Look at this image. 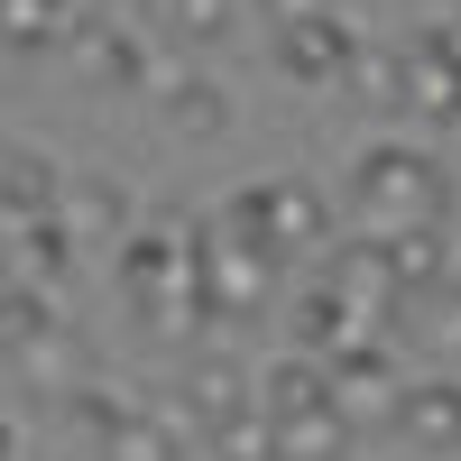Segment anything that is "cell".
<instances>
[{
	"label": "cell",
	"instance_id": "6da1fadb",
	"mask_svg": "<svg viewBox=\"0 0 461 461\" xmlns=\"http://www.w3.org/2000/svg\"><path fill=\"white\" fill-rule=\"evenodd\" d=\"M443 167L425 158V148H397V139H378L351 158V203L369 230H406V221H443Z\"/></svg>",
	"mask_w": 461,
	"mask_h": 461
},
{
	"label": "cell",
	"instance_id": "7a4b0ae2",
	"mask_svg": "<svg viewBox=\"0 0 461 461\" xmlns=\"http://www.w3.org/2000/svg\"><path fill=\"white\" fill-rule=\"evenodd\" d=\"M230 212H240V221L258 230V240H267V249H286V258L323 249V230H332L323 194H314V185H304V176H277V185H249V194L230 203Z\"/></svg>",
	"mask_w": 461,
	"mask_h": 461
},
{
	"label": "cell",
	"instance_id": "3957f363",
	"mask_svg": "<svg viewBox=\"0 0 461 461\" xmlns=\"http://www.w3.org/2000/svg\"><path fill=\"white\" fill-rule=\"evenodd\" d=\"M277 65L295 74V84H332V74H351V65H360V37L341 28V10L286 19V28H277Z\"/></svg>",
	"mask_w": 461,
	"mask_h": 461
},
{
	"label": "cell",
	"instance_id": "277c9868",
	"mask_svg": "<svg viewBox=\"0 0 461 461\" xmlns=\"http://www.w3.org/2000/svg\"><path fill=\"white\" fill-rule=\"evenodd\" d=\"M332 397H341V415H397V397H406V378L388 369V351L378 341H332Z\"/></svg>",
	"mask_w": 461,
	"mask_h": 461
},
{
	"label": "cell",
	"instance_id": "5b68a950",
	"mask_svg": "<svg viewBox=\"0 0 461 461\" xmlns=\"http://www.w3.org/2000/svg\"><path fill=\"white\" fill-rule=\"evenodd\" d=\"M388 443H406V452H461V378L406 388L397 415H388Z\"/></svg>",
	"mask_w": 461,
	"mask_h": 461
},
{
	"label": "cell",
	"instance_id": "8992f818",
	"mask_svg": "<svg viewBox=\"0 0 461 461\" xmlns=\"http://www.w3.org/2000/svg\"><path fill=\"white\" fill-rule=\"evenodd\" d=\"M397 111L461 130V56L443 47V37H415V47H406V93H397Z\"/></svg>",
	"mask_w": 461,
	"mask_h": 461
},
{
	"label": "cell",
	"instance_id": "52a82bcc",
	"mask_svg": "<svg viewBox=\"0 0 461 461\" xmlns=\"http://www.w3.org/2000/svg\"><path fill=\"white\" fill-rule=\"evenodd\" d=\"M258 406H267V415H304V406H341V397H332V351H314V341H304L295 360H277V369L258 378Z\"/></svg>",
	"mask_w": 461,
	"mask_h": 461
},
{
	"label": "cell",
	"instance_id": "ba28073f",
	"mask_svg": "<svg viewBox=\"0 0 461 461\" xmlns=\"http://www.w3.org/2000/svg\"><path fill=\"white\" fill-rule=\"evenodd\" d=\"M378 249H388V277L406 286V304L425 295V286L443 277V258H452V240H443V221H406V230H378Z\"/></svg>",
	"mask_w": 461,
	"mask_h": 461
},
{
	"label": "cell",
	"instance_id": "9c48e42d",
	"mask_svg": "<svg viewBox=\"0 0 461 461\" xmlns=\"http://www.w3.org/2000/svg\"><path fill=\"white\" fill-rule=\"evenodd\" d=\"M249 397H258V388L240 378V360H221V351L194 360V378H185V406H194V425H203V434H221L230 415H249Z\"/></svg>",
	"mask_w": 461,
	"mask_h": 461
},
{
	"label": "cell",
	"instance_id": "30bf717a",
	"mask_svg": "<svg viewBox=\"0 0 461 461\" xmlns=\"http://www.w3.org/2000/svg\"><path fill=\"white\" fill-rule=\"evenodd\" d=\"M65 249H74V230L56 212H10V277H65Z\"/></svg>",
	"mask_w": 461,
	"mask_h": 461
},
{
	"label": "cell",
	"instance_id": "8fae6325",
	"mask_svg": "<svg viewBox=\"0 0 461 461\" xmlns=\"http://www.w3.org/2000/svg\"><path fill=\"white\" fill-rule=\"evenodd\" d=\"M10 351H19V369H28V388H56V397L84 388V351L65 341V323H37L28 341H10Z\"/></svg>",
	"mask_w": 461,
	"mask_h": 461
},
{
	"label": "cell",
	"instance_id": "7c38bea8",
	"mask_svg": "<svg viewBox=\"0 0 461 461\" xmlns=\"http://www.w3.org/2000/svg\"><path fill=\"white\" fill-rule=\"evenodd\" d=\"M74 65H84L102 93H130V84H148L139 37H121V28H84V37H74Z\"/></svg>",
	"mask_w": 461,
	"mask_h": 461
},
{
	"label": "cell",
	"instance_id": "4fadbf2b",
	"mask_svg": "<svg viewBox=\"0 0 461 461\" xmlns=\"http://www.w3.org/2000/svg\"><path fill=\"white\" fill-rule=\"evenodd\" d=\"M351 443H360V415H341V406L277 415V452H295V461H323V452H351Z\"/></svg>",
	"mask_w": 461,
	"mask_h": 461
},
{
	"label": "cell",
	"instance_id": "5bb4252c",
	"mask_svg": "<svg viewBox=\"0 0 461 461\" xmlns=\"http://www.w3.org/2000/svg\"><path fill=\"white\" fill-rule=\"evenodd\" d=\"M240 10L249 0H158L167 37H185V47H230V37H240Z\"/></svg>",
	"mask_w": 461,
	"mask_h": 461
},
{
	"label": "cell",
	"instance_id": "9a60e30c",
	"mask_svg": "<svg viewBox=\"0 0 461 461\" xmlns=\"http://www.w3.org/2000/svg\"><path fill=\"white\" fill-rule=\"evenodd\" d=\"M0 28H10V56H47L65 37V0H0Z\"/></svg>",
	"mask_w": 461,
	"mask_h": 461
},
{
	"label": "cell",
	"instance_id": "2e32d148",
	"mask_svg": "<svg viewBox=\"0 0 461 461\" xmlns=\"http://www.w3.org/2000/svg\"><path fill=\"white\" fill-rule=\"evenodd\" d=\"M167 121H176V139H212L230 121V102L212 84H167Z\"/></svg>",
	"mask_w": 461,
	"mask_h": 461
},
{
	"label": "cell",
	"instance_id": "e0dca14e",
	"mask_svg": "<svg viewBox=\"0 0 461 461\" xmlns=\"http://www.w3.org/2000/svg\"><path fill=\"white\" fill-rule=\"evenodd\" d=\"M56 167L37 158V148H10V212H56Z\"/></svg>",
	"mask_w": 461,
	"mask_h": 461
},
{
	"label": "cell",
	"instance_id": "ac0fdd59",
	"mask_svg": "<svg viewBox=\"0 0 461 461\" xmlns=\"http://www.w3.org/2000/svg\"><path fill=\"white\" fill-rule=\"evenodd\" d=\"M249 10H267V19L286 28V19H314V10H332V0H249Z\"/></svg>",
	"mask_w": 461,
	"mask_h": 461
},
{
	"label": "cell",
	"instance_id": "d6986e66",
	"mask_svg": "<svg viewBox=\"0 0 461 461\" xmlns=\"http://www.w3.org/2000/svg\"><path fill=\"white\" fill-rule=\"evenodd\" d=\"M443 47H452V56H461V10H452V28H443Z\"/></svg>",
	"mask_w": 461,
	"mask_h": 461
},
{
	"label": "cell",
	"instance_id": "ffe728a7",
	"mask_svg": "<svg viewBox=\"0 0 461 461\" xmlns=\"http://www.w3.org/2000/svg\"><path fill=\"white\" fill-rule=\"evenodd\" d=\"M111 10H121V0H111Z\"/></svg>",
	"mask_w": 461,
	"mask_h": 461
},
{
	"label": "cell",
	"instance_id": "44dd1931",
	"mask_svg": "<svg viewBox=\"0 0 461 461\" xmlns=\"http://www.w3.org/2000/svg\"><path fill=\"white\" fill-rule=\"evenodd\" d=\"M452 10H461V0H452Z\"/></svg>",
	"mask_w": 461,
	"mask_h": 461
}]
</instances>
